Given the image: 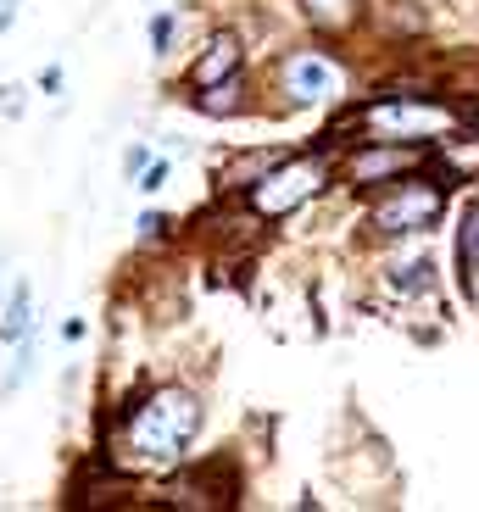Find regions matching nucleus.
<instances>
[{
	"label": "nucleus",
	"instance_id": "nucleus-1",
	"mask_svg": "<svg viewBox=\"0 0 479 512\" xmlns=\"http://www.w3.org/2000/svg\"><path fill=\"white\" fill-rule=\"evenodd\" d=\"M117 429H123L129 457L162 474V468H179L190 457L195 435H201V401L184 384H156L129 401V412H117Z\"/></svg>",
	"mask_w": 479,
	"mask_h": 512
},
{
	"label": "nucleus",
	"instance_id": "nucleus-2",
	"mask_svg": "<svg viewBox=\"0 0 479 512\" xmlns=\"http://www.w3.org/2000/svg\"><path fill=\"white\" fill-rule=\"evenodd\" d=\"M329 184H335V156L312 145L307 156L268 162L240 195H246V212H251L257 223H279V218H296L307 201H318Z\"/></svg>",
	"mask_w": 479,
	"mask_h": 512
},
{
	"label": "nucleus",
	"instance_id": "nucleus-3",
	"mask_svg": "<svg viewBox=\"0 0 479 512\" xmlns=\"http://www.w3.org/2000/svg\"><path fill=\"white\" fill-rule=\"evenodd\" d=\"M446 184L429 173V167H413L396 184L374 190V206H368V223H374L379 240H407V234H429L441 229L446 218Z\"/></svg>",
	"mask_w": 479,
	"mask_h": 512
},
{
	"label": "nucleus",
	"instance_id": "nucleus-4",
	"mask_svg": "<svg viewBox=\"0 0 479 512\" xmlns=\"http://www.w3.org/2000/svg\"><path fill=\"white\" fill-rule=\"evenodd\" d=\"M273 95H279L290 112H301V106H329V101L346 95V67L329 51H318V45L285 51L273 62Z\"/></svg>",
	"mask_w": 479,
	"mask_h": 512
},
{
	"label": "nucleus",
	"instance_id": "nucleus-5",
	"mask_svg": "<svg viewBox=\"0 0 479 512\" xmlns=\"http://www.w3.org/2000/svg\"><path fill=\"white\" fill-rule=\"evenodd\" d=\"M429 151H418V145H390V140H351L346 162H340V184H346L351 195H374L385 190V184H396L402 173H413V167H424Z\"/></svg>",
	"mask_w": 479,
	"mask_h": 512
},
{
	"label": "nucleus",
	"instance_id": "nucleus-6",
	"mask_svg": "<svg viewBox=\"0 0 479 512\" xmlns=\"http://www.w3.org/2000/svg\"><path fill=\"white\" fill-rule=\"evenodd\" d=\"M240 501V468L229 457H207V462H179L168 479V507H234Z\"/></svg>",
	"mask_w": 479,
	"mask_h": 512
},
{
	"label": "nucleus",
	"instance_id": "nucleus-7",
	"mask_svg": "<svg viewBox=\"0 0 479 512\" xmlns=\"http://www.w3.org/2000/svg\"><path fill=\"white\" fill-rule=\"evenodd\" d=\"M240 62H246V45H240V34L218 28V34L201 45V56L190 62V73H184V90H207V84H218V78L240 73Z\"/></svg>",
	"mask_w": 479,
	"mask_h": 512
},
{
	"label": "nucleus",
	"instance_id": "nucleus-8",
	"mask_svg": "<svg viewBox=\"0 0 479 512\" xmlns=\"http://www.w3.org/2000/svg\"><path fill=\"white\" fill-rule=\"evenodd\" d=\"M301 6V23L324 39H340L363 23V0H296Z\"/></svg>",
	"mask_w": 479,
	"mask_h": 512
},
{
	"label": "nucleus",
	"instance_id": "nucleus-9",
	"mask_svg": "<svg viewBox=\"0 0 479 512\" xmlns=\"http://www.w3.org/2000/svg\"><path fill=\"white\" fill-rule=\"evenodd\" d=\"M190 106H195V112H207V117H240V112H251L246 78L229 73V78H218V84H207V90H190Z\"/></svg>",
	"mask_w": 479,
	"mask_h": 512
},
{
	"label": "nucleus",
	"instance_id": "nucleus-10",
	"mask_svg": "<svg viewBox=\"0 0 479 512\" xmlns=\"http://www.w3.org/2000/svg\"><path fill=\"white\" fill-rule=\"evenodd\" d=\"M474 245H479V212H474V201H463V212H457V251H452L457 295L463 301H474Z\"/></svg>",
	"mask_w": 479,
	"mask_h": 512
},
{
	"label": "nucleus",
	"instance_id": "nucleus-11",
	"mask_svg": "<svg viewBox=\"0 0 479 512\" xmlns=\"http://www.w3.org/2000/svg\"><path fill=\"white\" fill-rule=\"evenodd\" d=\"M385 290L396 295V301L429 295V290H435V262H424V256H413V262H390V268H385Z\"/></svg>",
	"mask_w": 479,
	"mask_h": 512
},
{
	"label": "nucleus",
	"instance_id": "nucleus-12",
	"mask_svg": "<svg viewBox=\"0 0 479 512\" xmlns=\"http://www.w3.org/2000/svg\"><path fill=\"white\" fill-rule=\"evenodd\" d=\"M28 323H34V318H28V290H17V295H12V307H6V323H0V334H6V340H23Z\"/></svg>",
	"mask_w": 479,
	"mask_h": 512
},
{
	"label": "nucleus",
	"instance_id": "nucleus-13",
	"mask_svg": "<svg viewBox=\"0 0 479 512\" xmlns=\"http://www.w3.org/2000/svg\"><path fill=\"white\" fill-rule=\"evenodd\" d=\"M173 34H179V17H173V12H156V17H151V56H168Z\"/></svg>",
	"mask_w": 479,
	"mask_h": 512
},
{
	"label": "nucleus",
	"instance_id": "nucleus-14",
	"mask_svg": "<svg viewBox=\"0 0 479 512\" xmlns=\"http://www.w3.org/2000/svg\"><path fill=\"white\" fill-rule=\"evenodd\" d=\"M28 368H34V340H17V362H12V373H6V390H17V384L28 379Z\"/></svg>",
	"mask_w": 479,
	"mask_h": 512
},
{
	"label": "nucleus",
	"instance_id": "nucleus-15",
	"mask_svg": "<svg viewBox=\"0 0 479 512\" xmlns=\"http://www.w3.org/2000/svg\"><path fill=\"white\" fill-rule=\"evenodd\" d=\"M173 234V218H162V212H145L140 218V240H168Z\"/></svg>",
	"mask_w": 479,
	"mask_h": 512
},
{
	"label": "nucleus",
	"instance_id": "nucleus-16",
	"mask_svg": "<svg viewBox=\"0 0 479 512\" xmlns=\"http://www.w3.org/2000/svg\"><path fill=\"white\" fill-rule=\"evenodd\" d=\"M134 179H140V190H145V195L162 190V184H168V162H145L140 173H134Z\"/></svg>",
	"mask_w": 479,
	"mask_h": 512
},
{
	"label": "nucleus",
	"instance_id": "nucleus-17",
	"mask_svg": "<svg viewBox=\"0 0 479 512\" xmlns=\"http://www.w3.org/2000/svg\"><path fill=\"white\" fill-rule=\"evenodd\" d=\"M0 112H23V90H17V84H6V90H0Z\"/></svg>",
	"mask_w": 479,
	"mask_h": 512
},
{
	"label": "nucleus",
	"instance_id": "nucleus-18",
	"mask_svg": "<svg viewBox=\"0 0 479 512\" xmlns=\"http://www.w3.org/2000/svg\"><path fill=\"white\" fill-rule=\"evenodd\" d=\"M145 162H151V156H145V145H129V156H123V173L134 179V173H140Z\"/></svg>",
	"mask_w": 479,
	"mask_h": 512
},
{
	"label": "nucleus",
	"instance_id": "nucleus-19",
	"mask_svg": "<svg viewBox=\"0 0 479 512\" xmlns=\"http://www.w3.org/2000/svg\"><path fill=\"white\" fill-rule=\"evenodd\" d=\"M39 90H45V95L62 90V67H45V73H39Z\"/></svg>",
	"mask_w": 479,
	"mask_h": 512
},
{
	"label": "nucleus",
	"instance_id": "nucleus-20",
	"mask_svg": "<svg viewBox=\"0 0 479 512\" xmlns=\"http://www.w3.org/2000/svg\"><path fill=\"white\" fill-rule=\"evenodd\" d=\"M17 6H23V0H0V39H6V28H12Z\"/></svg>",
	"mask_w": 479,
	"mask_h": 512
}]
</instances>
